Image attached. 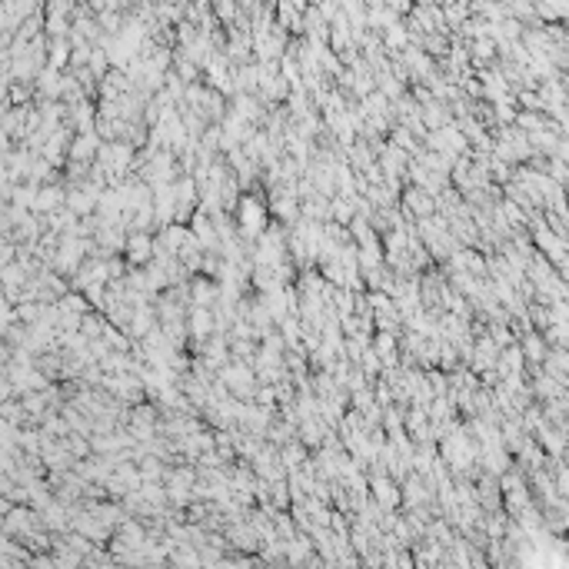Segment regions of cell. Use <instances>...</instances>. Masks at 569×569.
<instances>
[{"label": "cell", "instance_id": "cell-1", "mask_svg": "<svg viewBox=\"0 0 569 569\" xmlns=\"http://www.w3.org/2000/svg\"><path fill=\"white\" fill-rule=\"evenodd\" d=\"M237 213H240V230L243 233H257L263 223H266V207H263L260 200H253V197H240Z\"/></svg>", "mask_w": 569, "mask_h": 569}, {"label": "cell", "instance_id": "cell-2", "mask_svg": "<svg viewBox=\"0 0 569 569\" xmlns=\"http://www.w3.org/2000/svg\"><path fill=\"white\" fill-rule=\"evenodd\" d=\"M154 240L147 233H130V243H127V257H130L133 266H150V257H154Z\"/></svg>", "mask_w": 569, "mask_h": 569}, {"label": "cell", "instance_id": "cell-3", "mask_svg": "<svg viewBox=\"0 0 569 569\" xmlns=\"http://www.w3.org/2000/svg\"><path fill=\"white\" fill-rule=\"evenodd\" d=\"M64 200H67V193L60 190V186H50V184H47V186H37V197H33V207H30V210H33V213H47V210L54 213V210L60 207Z\"/></svg>", "mask_w": 569, "mask_h": 569}, {"label": "cell", "instance_id": "cell-4", "mask_svg": "<svg viewBox=\"0 0 569 569\" xmlns=\"http://www.w3.org/2000/svg\"><path fill=\"white\" fill-rule=\"evenodd\" d=\"M220 380L230 386L233 393H250V390H253V373L247 370L243 363H240V366H230V370H223V373H220Z\"/></svg>", "mask_w": 569, "mask_h": 569}, {"label": "cell", "instance_id": "cell-5", "mask_svg": "<svg viewBox=\"0 0 569 569\" xmlns=\"http://www.w3.org/2000/svg\"><path fill=\"white\" fill-rule=\"evenodd\" d=\"M403 203H406V210H410V213H416V217H423V220H427V217H429V210H433V200L427 197V190H423V186H413V190H406V193H403Z\"/></svg>", "mask_w": 569, "mask_h": 569}, {"label": "cell", "instance_id": "cell-6", "mask_svg": "<svg viewBox=\"0 0 569 569\" xmlns=\"http://www.w3.org/2000/svg\"><path fill=\"white\" fill-rule=\"evenodd\" d=\"M380 160H383V174L390 176V184H393L396 174L406 167V150H400V147L393 143V147H386V150H383V157H380Z\"/></svg>", "mask_w": 569, "mask_h": 569}, {"label": "cell", "instance_id": "cell-7", "mask_svg": "<svg viewBox=\"0 0 569 569\" xmlns=\"http://www.w3.org/2000/svg\"><path fill=\"white\" fill-rule=\"evenodd\" d=\"M213 320H217V317H213L210 310H200L197 307V310H193V317H190V333H193L197 339L210 337V333H213V327H217Z\"/></svg>", "mask_w": 569, "mask_h": 569}, {"label": "cell", "instance_id": "cell-8", "mask_svg": "<svg viewBox=\"0 0 569 569\" xmlns=\"http://www.w3.org/2000/svg\"><path fill=\"white\" fill-rule=\"evenodd\" d=\"M213 300H217V283H210V280H197V283H193V303H197L200 310H207Z\"/></svg>", "mask_w": 569, "mask_h": 569}, {"label": "cell", "instance_id": "cell-9", "mask_svg": "<svg viewBox=\"0 0 569 569\" xmlns=\"http://www.w3.org/2000/svg\"><path fill=\"white\" fill-rule=\"evenodd\" d=\"M67 60H70V40L67 37H60V40H50V67H64Z\"/></svg>", "mask_w": 569, "mask_h": 569}, {"label": "cell", "instance_id": "cell-10", "mask_svg": "<svg viewBox=\"0 0 569 569\" xmlns=\"http://www.w3.org/2000/svg\"><path fill=\"white\" fill-rule=\"evenodd\" d=\"M403 44H406L403 23H390V27H386V47H390V50H396V47H403Z\"/></svg>", "mask_w": 569, "mask_h": 569}, {"label": "cell", "instance_id": "cell-11", "mask_svg": "<svg viewBox=\"0 0 569 569\" xmlns=\"http://www.w3.org/2000/svg\"><path fill=\"white\" fill-rule=\"evenodd\" d=\"M303 460V446H286L283 449V463H300Z\"/></svg>", "mask_w": 569, "mask_h": 569}, {"label": "cell", "instance_id": "cell-12", "mask_svg": "<svg viewBox=\"0 0 569 569\" xmlns=\"http://www.w3.org/2000/svg\"><path fill=\"white\" fill-rule=\"evenodd\" d=\"M217 13L220 17H233V13H240V7H233V4H220Z\"/></svg>", "mask_w": 569, "mask_h": 569}]
</instances>
